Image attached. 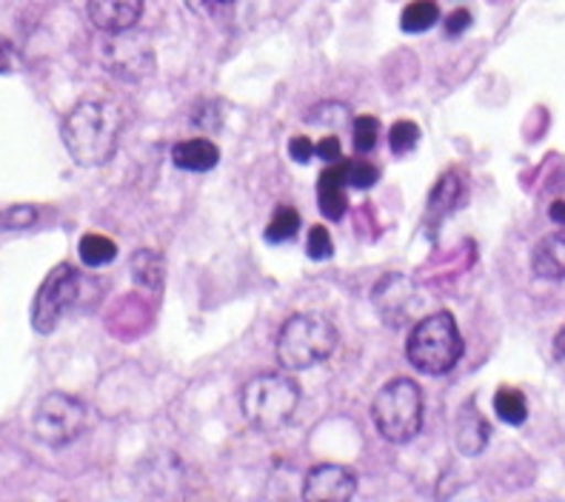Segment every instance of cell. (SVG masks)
<instances>
[{
    "label": "cell",
    "mask_w": 565,
    "mask_h": 502,
    "mask_svg": "<svg viewBox=\"0 0 565 502\" xmlns=\"http://www.w3.org/2000/svg\"><path fill=\"white\" fill-rule=\"evenodd\" d=\"M417 143H420V126L412 124V120H397L388 129V149H392L394 158H403V154L414 152Z\"/></svg>",
    "instance_id": "44dd1931"
},
{
    "label": "cell",
    "mask_w": 565,
    "mask_h": 502,
    "mask_svg": "<svg viewBox=\"0 0 565 502\" xmlns=\"http://www.w3.org/2000/svg\"><path fill=\"white\" fill-rule=\"evenodd\" d=\"M462 357V334L457 320L448 311L420 317L414 323L406 343V360L420 374L440 377L448 374Z\"/></svg>",
    "instance_id": "3957f363"
},
{
    "label": "cell",
    "mask_w": 565,
    "mask_h": 502,
    "mask_svg": "<svg viewBox=\"0 0 565 502\" xmlns=\"http://www.w3.org/2000/svg\"><path fill=\"white\" fill-rule=\"evenodd\" d=\"M548 217H552L554 223H559V226H565V200L552 203V209H548Z\"/></svg>",
    "instance_id": "4dcf8cb0"
},
{
    "label": "cell",
    "mask_w": 565,
    "mask_h": 502,
    "mask_svg": "<svg viewBox=\"0 0 565 502\" xmlns=\"http://www.w3.org/2000/svg\"><path fill=\"white\" fill-rule=\"evenodd\" d=\"M172 160L178 169H183V172H212L214 165L221 163V149L206 138L180 140L172 149Z\"/></svg>",
    "instance_id": "5bb4252c"
},
{
    "label": "cell",
    "mask_w": 565,
    "mask_h": 502,
    "mask_svg": "<svg viewBox=\"0 0 565 502\" xmlns=\"http://www.w3.org/2000/svg\"><path fill=\"white\" fill-rule=\"evenodd\" d=\"M531 271L540 280H565V232L545 234L531 252Z\"/></svg>",
    "instance_id": "4fadbf2b"
},
{
    "label": "cell",
    "mask_w": 565,
    "mask_h": 502,
    "mask_svg": "<svg viewBox=\"0 0 565 502\" xmlns=\"http://www.w3.org/2000/svg\"><path fill=\"white\" fill-rule=\"evenodd\" d=\"M372 420L377 434L394 446L412 442L423 428V392L408 377H394L374 394Z\"/></svg>",
    "instance_id": "5b68a950"
},
{
    "label": "cell",
    "mask_w": 565,
    "mask_h": 502,
    "mask_svg": "<svg viewBox=\"0 0 565 502\" xmlns=\"http://www.w3.org/2000/svg\"><path fill=\"white\" fill-rule=\"evenodd\" d=\"M81 260L89 266V269H100V266H109L115 257H118V243L109 241L106 234H83L81 237Z\"/></svg>",
    "instance_id": "e0dca14e"
},
{
    "label": "cell",
    "mask_w": 565,
    "mask_h": 502,
    "mask_svg": "<svg viewBox=\"0 0 565 502\" xmlns=\"http://www.w3.org/2000/svg\"><path fill=\"white\" fill-rule=\"evenodd\" d=\"M340 343L338 329L320 314H291L277 334V363L286 372H309L326 363Z\"/></svg>",
    "instance_id": "7a4b0ae2"
},
{
    "label": "cell",
    "mask_w": 565,
    "mask_h": 502,
    "mask_svg": "<svg viewBox=\"0 0 565 502\" xmlns=\"http://www.w3.org/2000/svg\"><path fill=\"white\" fill-rule=\"evenodd\" d=\"M35 437L49 448H66L89 426L86 403L66 392H49L35 408Z\"/></svg>",
    "instance_id": "8992f818"
},
{
    "label": "cell",
    "mask_w": 565,
    "mask_h": 502,
    "mask_svg": "<svg viewBox=\"0 0 565 502\" xmlns=\"http://www.w3.org/2000/svg\"><path fill=\"white\" fill-rule=\"evenodd\" d=\"M306 255H309L311 260H329V257L334 255V243H331L329 228L311 226L309 241H306Z\"/></svg>",
    "instance_id": "d4e9b609"
},
{
    "label": "cell",
    "mask_w": 565,
    "mask_h": 502,
    "mask_svg": "<svg viewBox=\"0 0 565 502\" xmlns=\"http://www.w3.org/2000/svg\"><path fill=\"white\" fill-rule=\"evenodd\" d=\"M380 180V169L369 160H345V183L354 189H372Z\"/></svg>",
    "instance_id": "603a6c76"
},
{
    "label": "cell",
    "mask_w": 565,
    "mask_h": 502,
    "mask_svg": "<svg viewBox=\"0 0 565 502\" xmlns=\"http://www.w3.org/2000/svg\"><path fill=\"white\" fill-rule=\"evenodd\" d=\"M437 21H440V7H437L435 0H412L401 14L403 32H412V35L428 32Z\"/></svg>",
    "instance_id": "ac0fdd59"
},
{
    "label": "cell",
    "mask_w": 565,
    "mask_h": 502,
    "mask_svg": "<svg viewBox=\"0 0 565 502\" xmlns=\"http://www.w3.org/2000/svg\"><path fill=\"white\" fill-rule=\"evenodd\" d=\"M345 163L326 165L318 178V206L323 212L326 221H343L345 209H349V200H345Z\"/></svg>",
    "instance_id": "7c38bea8"
},
{
    "label": "cell",
    "mask_w": 565,
    "mask_h": 502,
    "mask_svg": "<svg viewBox=\"0 0 565 502\" xmlns=\"http://www.w3.org/2000/svg\"><path fill=\"white\" fill-rule=\"evenodd\" d=\"M89 21L106 35H126L138 26L143 14V0H89L86 3Z\"/></svg>",
    "instance_id": "30bf717a"
},
{
    "label": "cell",
    "mask_w": 565,
    "mask_h": 502,
    "mask_svg": "<svg viewBox=\"0 0 565 502\" xmlns=\"http://www.w3.org/2000/svg\"><path fill=\"white\" fill-rule=\"evenodd\" d=\"M372 303L386 323L401 325L406 323L408 317L417 314L423 300L420 295H417V286H414L408 277L386 275V277H380V282L374 286Z\"/></svg>",
    "instance_id": "ba28073f"
},
{
    "label": "cell",
    "mask_w": 565,
    "mask_h": 502,
    "mask_svg": "<svg viewBox=\"0 0 565 502\" xmlns=\"http://www.w3.org/2000/svg\"><path fill=\"white\" fill-rule=\"evenodd\" d=\"M77 291H81V275H77L75 266H70V263L55 266L41 282L35 303H32V329L38 334H52L66 317V311L75 306Z\"/></svg>",
    "instance_id": "52a82bcc"
},
{
    "label": "cell",
    "mask_w": 565,
    "mask_h": 502,
    "mask_svg": "<svg viewBox=\"0 0 565 502\" xmlns=\"http://www.w3.org/2000/svg\"><path fill=\"white\" fill-rule=\"evenodd\" d=\"M460 197H462V180H460V174L451 169V172H446L440 180H437L435 192H431V197H428L426 221L435 223V226H440L448 214L455 212V209H460L457 206V203H460Z\"/></svg>",
    "instance_id": "9a60e30c"
},
{
    "label": "cell",
    "mask_w": 565,
    "mask_h": 502,
    "mask_svg": "<svg viewBox=\"0 0 565 502\" xmlns=\"http://www.w3.org/2000/svg\"><path fill=\"white\" fill-rule=\"evenodd\" d=\"M306 120L320 126H343L349 124V109L343 104H320L306 115Z\"/></svg>",
    "instance_id": "cb8c5ba5"
},
{
    "label": "cell",
    "mask_w": 565,
    "mask_h": 502,
    "mask_svg": "<svg viewBox=\"0 0 565 502\" xmlns=\"http://www.w3.org/2000/svg\"><path fill=\"white\" fill-rule=\"evenodd\" d=\"M289 154L295 163H309V160L315 158V143H311L309 138H303V135H297L289 143Z\"/></svg>",
    "instance_id": "4316f807"
},
{
    "label": "cell",
    "mask_w": 565,
    "mask_h": 502,
    "mask_svg": "<svg viewBox=\"0 0 565 502\" xmlns=\"http://www.w3.org/2000/svg\"><path fill=\"white\" fill-rule=\"evenodd\" d=\"M494 412L497 417L503 423H509V426H523V423L529 420V403H525L523 392H518V388H497Z\"/></svg>",
    "instance_id": "d6986e66"
},
{
    "label": "cell",
    "mask_w": 565,
    "mask_h": 502,
    "mask_svg": "<svg viewBox=\"0 0 565 502\" xmlns=\"http://www.w3.org/2000/svg\"><path fill=\"white\" fill-rule=\"evenodd\" d=\"M300 232V212L295 206H280L266 226V243H289Z\"/></svg>",
    "instance_id": "ffe728a7"
},
{
    "label": "cell",
    "mask_w": 565,
    "mask_h": 502,
    "mask_svg": "<svg viewBox=\"0 0 565 502\" xmlns=\"http://www.w3.org/2000/svg\"><path fill=\"white\" fill-rule=\"evenodd\" d=\"M217 3H228V0H217Z\"/></svg>",
    "instance_id": "d6a6232c"
},
{
    "label": "cell",
    "mask_w": 565,
    "mask_h": 502,
    "mask_svg": "<svg viewBox=\"0 0 565 502\" xmlns=\"http://www.w3.org/2000/svg\"><path fill=\"white\" fill-rule=\"evenodd\" d=\"M124 111L109 100H81L63 120V146L77 165H104L115 158Z\"/></svg>",
    "instance_id": "6da1fadb"
},
{
    "label": "cell",
    "mask_w": 565,
    "mask_h": 502,
    "mask_svg": "<svg viewBox=\"0 0 565 502\" xmlns=\"http://www.w3.org/2000/svg\"><path fill=\"white\" fill-rule=\"evenodd\" d=\"M358 494V477L352 468L323 462L315 466L303 480L306 502H349Z\"/></svg>",
    "instance_id": "9c48e42d"
},
{
    "label": "cell",
    "mask_w": 565,
    "mask_h": 502,
    "mask_svg": "<svg viewBox=\"0 0 565 502\" xmlns=\"http://www.w3.org/2000/svg\"><path fill=\"white\" fill-rule=\"evenodd\" d=\"M315 154H320V160L338 163V160H340V140L338 138H323L320 143H315Z\"/></svg>",
    "instance_id": "f1b7e54d"
},
{
    "label": "cell",
    "mask_w": 565,
    "mask_h": 502,
    "mask_svg": "<svg viewBox=\"0 0 565 502\" xmlns=\"http://www.w3.org/2000/svg\"><path fill=\"white\" fill-rule=\"evenodd\" d=\"M300 406V386L289 374H257L243 386L241 412L257 431H280L289 426Z\"/></svg>",
    "instance_id": "277c9868"
},
{
    "label": "cell",
    "mask_w": 565,
    "mask_h": 502,
    "mask_svg": "<svg viewBox=\"0 0 565 502\" xmlns=\"http://www.w3.org/2000/svg\"><path fill=\"white\" fill-rule=\"evenodd\" d=\"M380 120L372 115H360L352 126V143L358 154H369L377 146Z\"/></svg>",
    "instance_id": "7402d4cb"
},
{
    "label": "cell",
    "mask_w": 565,
    "mask_h": 502,
    "mask_svg": "<svg viewBox=\"0 0 565 502\" xmlns=\"http://www.w3.org/2000/svg\"><path fill=\"white\" fill-rule=\"evenodd\" d=\"M554 357L565 360V325H563V331L557 334V340H554Z\"/></svg>",
    "instance_id": "1f68e13d"
},
{
    "label": "cell",
    "mask_w": 565,
    "mask_h": 502,
    "mask_svg": "<svg viewBox=\"0 0 565 502\" xmlns=\"http://www.w3.org/2000/svg\"><path fill=\"white\" fill-rule=\"evenodd\" d=\"M9 66H12V43L0 35V75H3V72H9Z\"/></svg>",
    "instance_id": "f546056e"
},
{
    "label": "cell",
    "mask_w": 565,
    "mask_h": 502,
    "mask_svg": "<svg viewBox=\"0 0 565 502\" xmlns=\"http://www.w3.org/2000/svg\"><path fill=\"white\" fill-rule=\"evenodd\" d=\"M471 26V14L466 12V9H457V12L448 14V21H446V35L448 38H455V35H462L466 29Z\"/></svg>",
    "instance_id": "83f0119b"
},
{
    "label": "cell",
    "mask_w": 565,
    "mask_h": 502,
    "mask_svg": "<svg viewBox=\"0 0 565 502\" xmlns=\"http://www.w3.org/2000/svg\"><path fill=\"white\" fill-rule=\"evenodd\" d=\"M131 277L135 282H140L143 289H163V277H166V260L163 255H158L154 248H143L138 255L131 257Z\"/></svg>",
    "instance_id": "2e32d148"
},
{
    "label": "cell",
    "mask_w": 565,
    "mask_h": 502,
    "mask_svg": "<svg viewBox=\"0 0 565 502\" xmlns=\"http://www.w3.org/2000/svg\"><path fill=\"white\" fill-rule=\"evenodd\" d=\"M38 221L35 206H9L0 212V232H14V228H29Z\"/></svg>",
    "instance_id": "484cf974"
},
{
    "label": "cell",
    "mask_w": 565,
    "mask_h": 502,
    "mask_svg": "<svg viewBox=\"0 0 565 502\" xmlns=\"http://www.w3.org/2000/svg\"><path fill=\"white\" fill-rule=\"evenodd\" d=\"M491 440V426L486 420L480 408H477V397H469L457 412L455 420V448L462 457H480Z\"/></svg>",
    "instance_id": "8fae6325"
}]
</instances>
